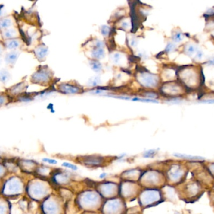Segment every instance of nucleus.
Segmentation results:
<instances>
[{"mask_svg": "<svg viewBox=\"0 0 214 214\" xmlns=\"http://www.w3.org/2000/svg\"><path fill=\"white\" fill-rule=\"evenodd\" d=\"M181 34L180 33H178L177 34H175V35H174L173 37V39H174V40H175V42H179L181 40Z\"/></svg>", "mask_w": 214, "mask_h": 214, "instance_id": "c756f323", "label": "nucleus"}, {"mask_svg": "<svg viewBox=\"0 0 214 214\" xmlns=\"http://www.w3.org/2000/svg\"><path fill=\"white\" fill-rule=\"evenodd\" d=\"M10 74L7 70H0V82L3 84H6L10 81Z\"/></svg>", "mask_w": 214, "mask_h": 214, "instance_id": "dca6fc26", "label": "nucleus"}, {"mask_svg": "<svg viewBox=\"0 0 214 214\" xmlns=\"http://www.w3.org/2000/svg\"><path fill=\"white\" fill-rule=\"evenodd\" d=\"M122 59V55L119 53H115L112 55V61L115 64H118L120 62Z\"/></svg>", "mask_w": 214, "mask_h": 214, "instance_id": "4be33fe9", "label": "nucleus"}, {"mask_svg": "<svg viewBox=\"0 0 214 214\" xmlns=\"http://www.w3.org/2000/svg\"><path fill=\"white\" fill-rule=\"evenodd\" d=\"M137 40H136V39L133 38V39L131 40V45H132V46H135L136 45H137Z\"/></svg>", "mask_w": 214, "mask_h": 214, "instance_id": "c9c22d12", "label": "nucleus"}, {"mask_svg": "<svg viewBox=\"0 0 214 214\" xmlns=\"http://www.w3.org/2000/svg\"><path fill=\"white\" fill-rule=\"evenodd\" d=\"M3 172H4V169H3V168L2 167V166H0V176L3 175Z\"/></svg>", "mask_w": 214, "mask_h": 214, "instance_id": "4c0bfd02", "label": "nucleus"}, {"mask_svg": "<svg viewBox=\"0 0 214 214\" xmlns=\"http://www.w3.org/2000/svg\"><path fill=\"white\" fill-rule=\"evenodd\" d=\"M48 53V49L45 46H39L35 50V54L39 60H43Z\"/></svg>", "mask_w": 214, "mask_h": 214, "instance_id": "2eb2a0df", "label": "nucleus"}, {"mask_svg": "<svg viewBox=\"0 0 214 214\" xmlns=\"http://www.w3.org/2000/svg\"><path fill=\"white\" fill-rule=\"evenodd\" d=\"M100 83V79L98 77H95L91 78L88 82V84L90 86H97Z\"/></svg>", "mask_w": 214, "mask_h": 214, "instance_id": "b1692460", "label": "nucleus"}, {"mask_svg": "<svg viewBox=\"0 0 214 214\" xmlns=\"http://www.w3.org/2000/svg\"><path fill=\"white\" fill-rule=\"evenodd\" d=\"M107 176V173H101V175H100V178H104L105 177H106Z\"/></svg>", "mask_w": 214, "mask_h": 214, "instance_id": "e433bc0d", "label": "nucleus"}, {"mask_svg": "<svg viewBox=\"0 0 214 214\" xmlns=\"http://www.w3.org/2000/svg\"><path fill=\"white\" fill-rule=\"evenodd\" d=\"M44 210L46 214H56L57 212V205L51 201L47 202L44 204Z\"/></svg>", "mask_w": 214, "mask_h": 214, "instance_id": "1a4fd4ad", "label": "nucleus"}, {"mask_svg": "<svg viewBox=\"0 0 214 214\" xmlns=\"http://www.w3.org/2000/svg\"><path fill=\"white\" fill-rule=\"evenodd\" d=\"M50 78V73L45 70L38 71L32 76V80L35 82H46L48 81Z\"/></svg>", "mask_w": 214, "mask_h": 214, "instance_id": "423d86ee", "label": "nucleus"}, {"mask_svg": "<svg viewBox=\"0 0 214 214\" xmlns=\"http://www.w3.org/2000/svg\"><path fill=\"white\" fill-rule=\"evenodd\" d=\"M139 82L146 88H155L158 82V78L157 75L147 72H142L138 76Z\"/></svg>", "mask_w": 214, "mask_h": 214, "instance_id": "f257e3e1", "label": "nucleus"}, {"mask_svg": "<svg viewBox=\"0 0 214 214\" xmlns=\"http://www.w3.org/2000/svg\"><path fill=\"white\" fill-rule=\"evenodd\" d=\"M13 25V21L10 18H4L0 20V28L6 29Z\"/></svg>", "mask_w": 214, "mask_h": 214, "instance_id": "aec40b11", "label": "nucleus"}, {"mask_svg": "<svg viewBox=\"0 0 214 214\" xmlns=\"http://www.w3.org/2000/svg\"><path fill=\"white\" fill-rule=\"evenodd\" d=\"M23 188L20 181L17 178H11L4 187V193L7 195H15L21 192Z\"/></svg>", "mask_w": 214, "mask_h": 214, "instance_id": "f03ea898", "label": "nucleus"}, {"mask_svg": "<svg viewBox=\"0 0 214 214\" xmlns=\"http://www.w3.org/2000/svg\"><path fill=\"white\" fill-rule=\"evenodd\" d=\"M174 156L181 158V159H185L188 160H203L204 158L201 156H192V155H184V154H181V153H175L173 155Z\"/></svg>", "mask_w": 214, "mask_h": 214, "instance_id": "ddd939ff", "label": "nucleus"}, {"mask_svg": "<svg viewBox=\"0 0 214 214\" xmlns=\"http://www.w3.org/2000/svg\"><path fill=\"white\" fill-rule=\"evenodd\" d=\"M156 153H157V151L155 149H150L144 153V157L145 158H154L156 155Z\"/></svg>", "mask_w": 214, "mask_h": 214, "instance_id": "5701e85b", "label": "nucleus"}, {"mask_svg": "<svg viewBox=\"0 0 214 214\" xmlns=\"http://www.w3.org/2000/svg\"><path fill=\"white\" fill-rule=\"evenodd\" d=\"M98 196L94 194V193H88V194H86L83 196V201L86 203L87 204L88 203V205H90V204H94L95 202H96L98 200Z\"/></svg>", "mask_w": 214, "mask_h": 214, "instance_id": "f8f14e48", "label": "nucleus"}, {"mask_svg": "<svg viewBox=\"0 0 214 214\" xmlns=\"http://www.w3.org/2000/svg\"><path fill=\"white\" fill-rule=\"evenodd\" d=\"M90 65L91 69L95 71V72H100L102 69V66L101 63L97 60H91L90 62Z\"/></svg>", "mask_w": 214, "mask_h": 214, "instance_id": "412c9836", "label": "nucleus"}, {"mask_svg": "<svg viewBox=\"0 0 214 214\" xmlns=\"http://www.w3.org/2000/svg\"><path fill=\"white\" fill-rule=\"evenodd\" d=\"M1 65H2V60L0 59V66H1Z\"/></svg>", "mask_w": 214, "mask_h": 214, "instance_id": "79ce46f5", "label": "nucleus"}, {"mask_svg": "<svg viewBox=\"0 0 214 214\" xmlns=\"http://www.w3.org/2000/svg\"><path fill=\"white\" fill-rule=\"evenodd\" d=\"M197 57H199V59H201L202 57V53L201 52H199V53H197Z\"/></svg>", "mask_w": 214, "mask_h": 214, "instance_id": "58836bf2", "label": "nucleus"}, {"mask_svg": "<svg viewBox=\"0 0 214 214\" xmlns=\"http://www.w3.org/2000/svg\"><path fill=\"white\" fill-rule=\"evenodd\" d=\"M110 31V28L108 26L104 25L101 28V33L104 36H107Z\"/></svg>", "mask_w": 214, "mask_h": 214, "instance_id": "393cba45", "label": "nucleus"}, {"mask_svg": "<svg viewBox=\"0 0 214 214\" xmlns=\"http://www.w3.org/2000/svg\"><path fill=\"white\" fill-rule=\"evenodd\" d=\"M20 55V52L18 51H11L7 53L5 57V61L8 64L13 65L14 63L17 62L18 57Z\"/></svg>", "mask_w": 214, "mask_h": 214, "instance_id": "6e6552de", "label": "nucleus"}, {"mask_svg": "<svg viewBox=\"0 0 214 214\" xmlns=\"http://www.w3.org/2000/svg\"><path fill=\"white\" fill-rule=\"evenodd\" d=\"M185 191L188 197L192 198L196 196L200 191V186L197 182H190L186 185Z\"/></svg>", "mask_w": 214, "mask_h": 214, "instance_id": "39448f33", "label": "nucleus"}, {"mask_svg": "<svg viewBox=\"0 0 214 214\" xmlns=\"http://www.w3.org/2000/svg\"><path fill=\"white\" fill-rule=\"evenodd\" d=\"M5 102H6V99L3 96H0V106L5 104Z\"/></svg>", "mask_w": 214, "mask_h": 214, "instance_id": "72a5a7b5", "label": "nucleus"}, {"mask_svg": "<svg viewBox=\"0 0 214 214\" xmlns=\"http://www.w3.org/2000/svg\"><path fill=\"white\" fill-rule=\"evenodd\" d=\"M46 192L45 187L39 183H35L31 185L29 188V193L35 199H39L42 197Z\"/></svg>", "mask_w": 214, "mask_h": 214, "instance_id": "20e7f679", "label": "nucleus"}, {"mask_svg": "<svg viewBox=\"0 0 214 214\" xmlns=\"http://www.w3.org/2000/svg\"><path fill=\"white\" fill-rule=\"evenodd\" d=\"M129 23L128 22L123 21V22L122 23V27L123 29H128V28H129Z\"/></svg>", "mask_w": 214, "mask_h": 214, "instance_id": "473e14b6", "label": "nucleus"}, {"mask_svg": "<svg viewBox=\"0 0 214 214\" xmlns=\"http://www.w3.org/2000/svg\"><path fill=\"white\" fill-rule=\"evenodd\" d=\"M6 207L3 204H0V214H6Z\"/></svg>", "mask_w": 214, "mask_h": 214, "instance_id": "7c9ffc66", "label": "nucleus"}, {"mask_svg": "<svg viewBox=\"0 0 214 214\" xmlns=\"http://www.w3.org/2000/svg\"><path fill=\"white\" fill-rule=\"evenodd\" d=\"M145 193L146 194L144 195V198H143L144 200L147 199V200L145 202V203L154 202L159 199V193H158L157 192L150 191Z\"/></svg>", "mask_w": 214, "mask_h": 214, "instance_id": "9d476101", "label": "nucleus"}, {"mask_svg": "<svg viewBox=\"0 0 214 214\" xmlns=\"http://www.w3.org/2000/svg\"><path fill=\"white\" fill-rule=\"evenodd\" d=\"M62 166H65V167H67V168H70L71 170H78V167L76 166L73 164H71V163H63L62 164Z\"/></svg>", "mask_w": 214, "mask_h": 214, "instance_id": "a878e982", "label": "nucleus"}, {"mask_svg": "<svg viewBox=\"0 0 214 214\" xmlns=\"http://www.w3.org/2000/svg\"><path fill=\"white\" fill-rule=\"evenodd\" d=\"M61 92L65 94H76L80 92V89L78 87L70 84H61L60 86Z\"/></svg>", "mask_w": 214, "mask_h": 214, "instance_id": "0eeeda50", "label": "nucleus"}, {"mask_svg": "<svg viewBox=\"0 0 214 214\" xmlns=\"http://www.w3.org/2000/svg\"><path fill=\"white\" fill-rule=\"evenodd\" d=\"M92 56L97 59H102L105 56V51L101 48H96L92 52Z\"/></svg>", "mask_w": 214, "mask_h": 214, "instance_id": "a211bd4d", "label": "nucleus"}, {"mask_svg": "<svg viewBox=\"0 0 214 214\" xmlns=\"http://www.w3.org/2000/svg\"><path fill=\"white\" fill-rule=\"evenodd\" d=\"M3 35L6 38H11L18 35V31L14 29H8L3 31Z\"/></svg>", "mask_w": 214, "mask_h": 214, "instance_id": "6ab92c4d", "label": "nucleus"}, {"mask_svg": "<svg viewBox=\"0 0 214 214\" xmlns=\"http://www.w3.org/2000/svg\"><path fill=\"white\" fill-rule=\"evenodd\" d=\"M167 86H164L163 88V91L164 92H166L168 91L170 94L172 95H176L178 94L180 91V88L177 84H169L166 85Z\"/></svg>", "mask_w": 214, "mask_h": 214, "instance_id": "9b49d317", "label": "nucleus"}, {"mask_svg": "<svg viewBox=\"0 0 214 214\" xmlns=\"http://www.w3.org/2000/svg\"><path fill=\"white\" fill-rule=\"evenodd\" d=\"M169 177L172 181L177 182L180 181L185 175V170L179 164H174L169 170Z\"/></svg>", "mask_w": 214, "mask_h": 214, "instance_id": "7ed1b4c3", "label": "nucleus"}, {"mask_svg": "<svg viewBox=\"0 0 214 214\" xmlns=\"http://www.w3.org/2000/svg\"><path fill=\"white\" fill-rule=\"evenodd\" d=\"M43 161L46 163H48L49 164H56L58 163L57 161H56L55 160L49 159V158H44V159H43Z\"/></svg>", "mask_w": 214, "mask_h": 214, "instance_id": "cd10ccee", "label": "nucleus"}, {"mask_svg": "<svg viewBox=\"0 0 214 214\" xmlns=\"http://www.w3.org/2000/svg\"><path fill=\"white\" fill-rule=\"evenodd\" d=\"M174 49H175V45H174L172 44V43H169L168 45L166 46V47L165 50H166V52H170V51L173 50Z\"/></svg>", "mask_w": 214, "mask_h": 214, "instance_id": "c85d7f7f", "label": "nucleus"}, {"mask_svg": "<svg viewBox=\"0 0 214 214\" xmlns=\"http://www.w3.org/2000/svg\"><path fill=\"white\" fill-rule=\"evenodd\" d=\"M209 63H210V64L214 65V59H213V60H210V61L209 62Z\"/></svg>", "mask_w": 214, "mask_h": 214, "instance_id": "ea45409f", "label": "nucleus"}, {"mask_svg": "<svg viewBox=\"0 0 214 214\" xmlns=\"http://www.w3.org/2000/svg\"><path fill=\"white\" fill-rule=\"evenodd\" d=\"M208 170L209 173H210V175L214 177V163H210L208 166Z\"/></svg>", "mask_w": 214, "mask_h": 214, "instance_id": "bb28decb", "label": "nucleus"}, {"mask_svg": "<svg viewBox=\"0 0 214 214\" xmlns=\"http://www.w3.org/2000/svg\"><path fill=\"white\" fill-rule=\"evenodd\" d=\"M3 52V48H2V46L0 45V55H1Z\"/></svg>", "mask_w": 214, "mask_h": 214, "instance_id": "a19ab883", "label": "nucleus"}, {"mask_svg": "<svg viewBox=\"0 0 214 214\" xmlns=\"http://www.w3.org/2000/svg\"><path fill=\"white\" fill-rule=\"evenodd\" d=\"M6 46L8 49H16L20 46V42L18 40H10L6 42Z\"/></svg>", "mask_w": 214, "mask_h": 214, "instance_id": "f3484780", "label": "nucleus"}, {"mask_svg": "<svg viewBox=\"0 0 214 214\" xmlns=\"http://www.w3.org/2000/svg\"><path fill=\"white\" fill-rule=\"evenodd\" d=\"M187 51L189 53H192L194 52L195 51V48H194V46H192V45H190L189 46L187 49Z\"/></svg>", "mask_w": 214, "mask_h": 214, "instance_id": "2f4dec72", "label": "nucleus"}, {"mask_svg": "<svg viewBox=\"0 0 214 214\" xmlns=\"http://www.w3.org/2000/svg\"><path fill=\"white\" fill-rule=\"evenodd\" d=\"M201 102L206 103V104H214V99H210V100H205L202 101Z\"/></svg>", "mask_w": 214, "mask_h": 214, "instance_id": "f704fd0d", "label": "nucleus"}, {"mask_svg": "<svg viewBox=\"0 0 214 214\" xmlns=\"http://www.w3.org/2000/svg\"><path fill=\"white\" fill-rule=\"evenodd\" d=\"M84 163L86 164H91V165H98L102 163L101 158L90 156L87 157L84 160Z\"/></svg>", "mask_w": 214, "mask_h": 214, "instance_id": "4468645a", "label": "nucleus"}]
</instances>
